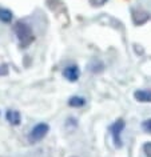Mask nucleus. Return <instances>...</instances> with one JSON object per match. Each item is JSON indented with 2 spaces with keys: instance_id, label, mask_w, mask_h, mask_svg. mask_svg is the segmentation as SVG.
Returning a JSON list of instances; mask_svg holds the SVG:
<instances>
[{
  "instance_id": "6e6552de",
  "label": "nucleus",
  "mask_w": 151,
  "mask_h": 157,
  "mask_svg": "<svg viewBox=\"0 0 151 157\" xmlns=\"http://www.w3.org/2000/svg\"><path fill=\"white\" fill-rule=\"evenodd\" d=\"M84 104H86V99L82 96H72V97H70V100H68V105L72 108H80Z\"/></svg>"
},
{
  "instance_id": "39448f33",
  "label": "nucleus",
  "mask_w": 151,
  "mask_h": 157,
  "mask_svg": "<svg viewBox=\"0 0 151 157\" xmlns=\"http://www.w3.org/2000/svg\"><path fill=\"white\" fill-rule=\"evenodd\" d=\"M6 119L11 125H19L22 121L20 112L16 111V109H8V111L6 112Z\"/></svg>"
},
{
  "instance_id": "20e7f679",
  "label": "nucleus",
  "mask_w": 151,
  "mask_h": 157,
  "mask_svg": "<svg viewBox=\"0 0 151 157\" xmlns=\"http://www.w3.org/2000/svg\"><path fill=\"white\" fill-rule=\"evenodd\" d=\"M63 76H64L68 81H71V83L78 81L79 77H80V69H79V67L75 65V64L67 65L64 68V71H63Z\"/></svg>"
},
{
  "instance_id": "f257e3e1",
  "label": "nucleus",
  "mask_w": 151,
  "mask_h": 157,
  "mask_svg": "<svg viewBox=\"0 0 151 157\" xmlns=\"http://www.w3.org/2000/svg\"><path fill=\"white\" fill-rule=\"evenodd\" d=\"M14 32L16 35L19 43L23 48H27L31 43L34 41V32L32 28L24 21H16L14 25Z\"/></svg>"
},
{
  "instance_id": "f03ea898",
  "label": "nucleus",
  "mask_w": 151,
  "mask_h": 157,
  "mask_svg": "<svg viewBox=\"0 0 151 157\" xmlns=\"http://www.w3.org/2000/svg\"><path fill=\"white\" fill-rule=\"evenodd\" d=\"M48 132H50V125L48 124L47 123H39L30 131L28 141L30 143H32V144L39 143V141H42L47 136V133Z\"/></svg>"
},
{
  "instance_id": "423d86ee",
  "label": "nucleus",
  "mask_w": 151,
  "mask_h": 157,
  "mask_svg": "<svg viewBox=\"0 0 151 157\" xmlns=\"http://www.w3.org/2000/svg\"><path fill=\"white\" fill-rule=\"evenodd\" d=\"M135 100L139 103H151V91L149 89H138L134 92Z\"/></svg>"
},
{
  "instance_id": "0eeeda50",
  "label": "nucleus",
  "mask_w": 151,
  "mask_h": 157,
  "mask_svg": "<svg viewBox=\"0 0 151 157\" xmlns=\"http://www.w3.org/2000/svg\"><path fill=\"white\" fill-rule=\"evenodd\" d=\"M12 19H14V15H12V12H11L10 10L0 7V21L8 24V23L12 21Z\"/></svg>"
},
{
  "instance_id": "9d476101",
  "label": "nucleus",
  "mask_w": 151,
  "mask_h": 157,
  "mask_svg": "<svg viewBox=\"0 0 151 157\" xmlns=\"http://www.w3.org/2000/svg\"><path fill=\"white\" fill-rule=\"evenodd\" d=\"M142 128L145 129L146 132L151 133V119H147V120L143 121V123H142Z\"/></svg>"
},
{
  "instance_id": "7ed1b4c3",
  "label": "nucleus",
  "mask_w": 151,
  "mask_h": 157,
  "mask_svg": "<svg viewBox=\"0 0 151 157\" xmlns=\"http://www.w3.org/2000/svg\"><path fill=\"white\" fill-rule=\"evenodd\" d=\"M124 127H126V123L122 119H119L114 124H111L108 128L111 136H112L115 147H118V148H122V132L124 129Z\"/></svg>"
},
{
  "instance_id": "1a4fd4ad",
  "label": "nucleus",
  "mask_w": 151,
  "mask_h": 157,
  "mask_svg": "<svg viewBox=\"0 0 151 157\" xmlns=\"http://www.w3.org/2000/svg\"><path fill=\"white\" fill-rule=\"evenodd\" d=\"M143 153L147 156V157H151V141L146 143L143 145Z\"/></svg>"
}]
</instances>
